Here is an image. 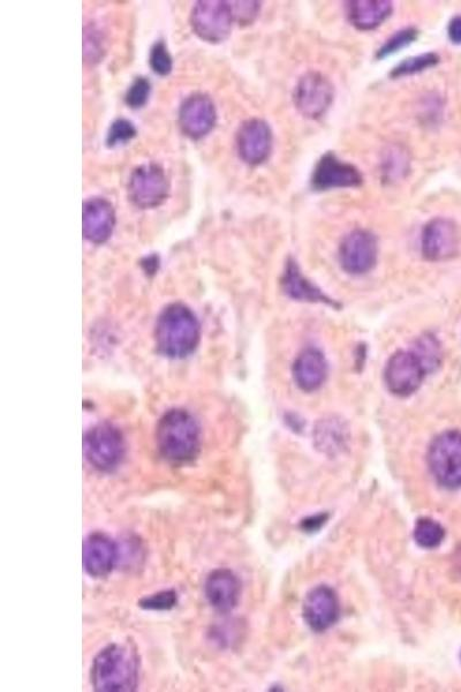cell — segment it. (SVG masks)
I'll return each mask as SVG.
<instances>
[{"instance_id":"obj_28","label":"cell","mask_w":461,"mask_h":692,"mask_svg":"<svg viewBox=\"0 0 461 692\" xmlns=\"http://www.w3.org/2000/svg\"><path fill=\"white\" fill-rule=\"evenodd\" d=\"M178 604V594L176 591H162L140 600V607L148 611H170Z\"/></svg>"},{"instance_id":"obj_8","label":"cell","mask_w":461,"mask_h":692,"mask_svg":"<svg viewBox=\"0 0 461 692\" xmlns=\"http://www.w3.org/2000/svg\"><path fill=\"white\" fill-rule=\"evenodd\" d=\"M169 179L160 165L150 163L135 169L128 183V197L142 209L161 206L168 198Z\"/></svg>"},{"instance_id":"obj_7","label":"cell","mask_w":461,"mask_h":692,"mask_svg":"<svg viewBox=\"0 0 461 692\" xmlns=\"http://www.w3.org/2000/svg\"><path fill=\"white\" fill-rule=\"evenodd\" d=\"M334 97V85L326 75L311 71L299 79L293 101L302 116L319 119L329 110Z\"/></svg>"},{"instance_id":"obj_26","label":"cell","mask_w":461,"mask_h":692,"mask_svg":"<svg viewBox=\"0 0 461 692\" xmlns=\"http://www.w3.org/2000/svg\"><path fill=\"white\" fill-rule=\"evenodd\" d=\"M440 60V56L435 54V52H428V54L407 58L391 71L390 77L398 79L425 72L429 69H433V67L440 63Z\"/></svg>"},{"instance_id":"obj_1","label":"cell","mask_w":461,"mask_h":692,"mask_svg":"<svg viewBox=\"0 0 461 692\" xmlns=\"http://www.w3.org/2000/svg\"><path fill=\"white\" fill-rule=\"evenodd\" d=\"M139 668L138 653L130 644H112L97 654L90 678L96 691H134L139 683Z\"/></svg>"},{"instance_id":"obj_35","label":"cell","mask_w":461,"mask_h":692,"mask_svg":"<svg viewBox=\"0 0 461 692\" xmlns=\"http://www.w3.org/2000/svg\"><path fill=\"white\" fill-rule=\"evenodd\" d=\"M327 521V516L320 515V516H314L311 518L306 519L304 523H302V529H304L306 532H313L316 530H319L322 528V525L326 523Z\"/></svg>"},{"instance_id":"obj_25","label":"cell","mask_w":461,"mask_h":692,"mask_svg":"<svg viewBox=\"0 0 461 692\" xmlns=\"http://www.w3.org/2000/svg\"><path fill=\"white\" fill-rule=\"evenodd\" d=\"M445 530L440 523L430 518H420L414 529L417 544L426 549H434L443 543Z\"/></svg>"},{"instance_id":"obj_12","label":"cell","mask_w":461,"mask_h":692,"mask_svg":"<svg viewBox=\"0 0 461 692\" xmlns=\"http://www.w3.org/2000/svg\"><path fill=\"white\" fill-rule=\"evenodd\" d=\"M458 248V228L448 218H434L423 228L421 250L423 257L427 260L434 262L449 260L455 257Z\"/></svg>"},{"instance_id":"obj_23","label":"cell","mask_w":461,"mask_h":692,"mask_svg":"<svg viewBox=\"0 0 461 692\" xmlns=\"http://www.w3.org/2000/svg\"><path fill=\"white\" fill-rule=\"evenodd\" d=\"M418 357L427 374L432 373L442 361V348L440 342L433 335H423L418 338L412 351Z\"/></svg>"},{"instance_id":"obj_18","label":"cell","mask_w":461,"mask_h":692,"mask_svg":"<svg viewBox=\"0 0 461 692\" xmlns=\"http://www.w3.org/2000/svg\"><path fill=\"white\" fill-rule=\"evenodd\" d=\"M83 235L94 244L107 242L116 224L115 209L108 200L94 198L83 205Z\"/></svg>"},{"instance_id":"obj_16","label":"cell","mask_w":461,"mask_h":692,"mask_svg":"<svg viewBox=\"0 0 461 692\" xmlns=\"http://www.w3.org/2000/svg\"><path fill=\"white\" fill-rule=\"evenodd\" d=\"M118 547L107 534L92 533L83 543V567L89 576H108L118 561Z\"/></svg>"},{"instance_id":"obj_22","label":"cell","mask_w":461,"mask_h":692,"mask_svg":"<svg viewBox=\"0 0 461 692\" xmlns=\"http://www.w3.org/2000/svg\"><path fill=\"white\" fill-rule=\"evenodd\" d=\"M315 441L324 453H337L345 446L346 428L336 418L324 419L315 427Z\"/></svg>"},{"instance_id":"obj_29","label":"cell","mask_w":461,"mask_h":692,"mask_svg":"<svg viewBox=\"0 0 461 692\" xmlns=\"http://www.w3.org/2000/svg\"><path fill=\"white\" fill-rule=\"evenodd\" d=\"M136 130L130 120L118 119L110 127L108 134V146L116 147L124 145L126 142L135 138Z\"/></svg>"},{"instance_id":"obj_27","label":"cell","mask_w":461,"mask_h":692,"mask_svg":"<svg viewBox=\"0 0 461 692\" xmlns=\"http://www.w3.org/2000/svg\"><path fill=\"white\" fill-rule=\"evenodd\" d=\"M418 36L419 30L417 28L408 27L399 30V32L392 35L390 39L385 41L382 47L377 50L376 57L384 59L391 55H395L398 51L405 49L408 45L417 41Z\"/></svg>"},{"instance_id":"obj_6","label":"cell","mask_w":461,"mask_h":692,"mask_svg":"<svg viewBox=\"0 0 461 692\" xmlns=\"http://www.w3.org/2000/svg\"><path fill=\"white\" fill-rule=\"evenodd\" d=\"M233 22L230 3L221 0H201L195 4L191 15L195 34L209 43L228 39Z\"/></svg>"},{"instance_id":"obj_9","label":"cell","mask_w":461,"mask_h":692,"mask_svg":"<svg viewBox=\"0 0 461 692\" xmlns=\"http://www.w3.org/2000/svg\"><path fill=\"white\" fill-rule=\"evenodd\" d=\"M379 255L377 239L367 230H354L347 235L339 247V261L346 273L367 274L372 270Z\"/></svg>"},{"instance_id":"obj_11","label":"cell","mask_w":461,"mask_h":692,"mask_svg":"<svg viewBox=\"0 0 461 692\" xmlns=\"http://www.w3.org/2000/svg\"><path fill=\"white\" fill-rule=\"evenodd\" d=\"M364 183V176L353 164L340 160L334 153L324 154L316 163L312 175L315 191L355 188Z\"/></svg>"},{"instance_id":"obj_14","label":"cell","mask_w":461,"mask_h":692,"mask_svg":"<svg viewBox=\"0 0 461 692\" xmlns=\"http://www.w3.org/2000/svg\"><path fill=\"white\" fill-rule=\"evenodd\" d=\"M217 119L216 107L209 96L195 94L185 100L179 112L181 130L194 140L213 131Z\"/></svg>"},{"instance_id":"obj_34","label":"cell","mask_w":461,"mask_h":692,"mask_svg":"<svg viewBox=\"0 0 461 692\" xmlns=\"http://www.w3.org/2000/svg\"><path fill=\"white\" fill-rule=\"evenodd\" d=\"M448 35L453 44L461 45V15H457L450 21Z\"/></svg>"},{"instance_id":"obj_3","label":"cell","mask_w":461,"mask_h":692,"mask_svg":"<svg viewBox=\"0 0 461 692\" xmlns=\"http://www.w3.org/2000/svg\"><path fill=\"white\" fill-rule=\"evenodd\" d=\"M200 340V326L190 308L175 304L166 307L156 325L157 348L164 356L184 358Z\"/></svg>"},{"instance_id":"obj_36","label":"cell","mask_w":461,"mask_h":692,"mask_svg":"<svg viewBox=\"0 0 461 692\" xmlns=\"http://www.w3.org/2000/svg\"><path fill=\"white\" fill-rule=\"evenodd\" d=\"M452 571L453 575L457 578V581L461 583V544L456 549L455 554L452 558Z\"/></svg>"},{"instance_id":"obj_13","label":"cell","mask_w":461,"mask_h":692,"mask_svg":"<svg viewBox=\"0 0 461 692\" xmlns=\"http://www.w3.org/2000/svg\"><path fill=\"white\" fill-rule=\"evenodd\" d=\"M240 159L249 165H259L268 160L272 149V131L262 119H249L237 133Z\"/></svg>"},{"instance_id":"obj_21","label":"cell","mask_w":461,"mask_h":692,"mask_svg":"<svg viewBox=\"0 0 461 692\" xmlns=\"http://www.w3.org/2000/svg\"><path fill=\"white\" fill-rule=\"evenodd\" d=\"M282 285L287 296L300 300V302L335 305L326 295H323L321 290L317 289L315 285L302 275L297 262L292 259L287 261Z\"/></svg>"},{"instance_id":"obj_17","label":"cell","mask_w":461,"mask_h":692,"mask_svg":"<svg viewBox=\"0 0 461 692\" xmlns=\"http://www.w3.org/2000/svg\"><path fill=\"white\" fill-rule=\"evenodd\" d=\"M241 585L236 575L229 569H217L211 573L204 584L208 603L219 613H230L237 607Z\"/></svg>"},{"instance_id":"obj_19","label":"cell","mask_w":461,"mask_h":692,"mask_svg":"<svg viewBox=\"0 0 461 692\" xmlns=\"http://www.w3.org/2000/svg\"><path fill=\"white\" fill-rule=\"evenodd\" d=\"M328 364L319 350L306 349L300 353L293 365V378L306 393L320 389L327 380Z\"/></svg>"},{"instance_id":"obj_20","label":"cell","mask_w":461,"mask_h":692,"mask_svg":"<svg viewBox=\"0 0 461 692\" xmlns=\"http://www.w3.org/2000/svg\"><path fill=\"white\" fill-rule=\"evenodd\" d=\"M392 11L394 6L389 0H354L346 3L347 19L362 32L380 27Z\"/></svg>"},{"instance_id":"obj_32","label":"cell","mask_w":461,"mask_h":692,"mask_svg":"<svg viewBox=\"0 0 461 692\" xmlns=\"http://www.w3.org/2000/svg\"><path fill=\"white\" fill-rule=\"evenodd\" d=\"M231 9L234 21L239 25H249L258 18L261 10L259 2H231Z\"/></svg>"},{"instance_id":"obj_10","label":"cell","mask_w":461,"mask_h":692,"mask_svg":"<svg viewBox=\"0 0 461 692\" xmlns=\"http://www.w3.org/2000/svg\"><path fill=\"white\" fill-rule=\"evenodd\" d=\"M427 372L412 351H398L385 367L384 379L390 393L407 397L415 393Z\"/></svg>"},{"instance_id":"obj_5","label":"cell","mask_w":461,"mask_h":692,"mask_svg":"<svg viewBox=\"0 0 461 692\" xmlns=\"http://www.w3.org/2000/svg\"><path fill=\"white\" fill-rule=\"evenodd\" d=\"M125 440L116 427L98 425L83 439V453L94 469L111 472L122 464L125 457Z\"/></svg>"},{"instance_id":"obj_2","label":"cell","mask_w":461,"mask_h":692,"mask_svg":"<svg viewBox=\"0 0 461 692\" xmlns=\"http://www.w3.org/2000/svg\"><path fill=\"white\" fill-rule=\"evenodd\" d=\"M156 438L160 453L172 464H187L199 455L200 428L190 413L184 410L166 413L158 424Z\"/></svg>"},{"instance_id":"obj_4","label":"cell","mask_w":461,"mask_h":692,"mask_svg":"<svg viewBox=\"0 0 461 692\" xmlns=\"http://www.w3.org/2000/svg\"><path fill=\"white\" fill-rule=\"evenodd\" d=\"M428 465L437 483L457 490L461 487V433L444 432L432 442L428 451Z\"/></svg>"},{"instance_id":"obj_31","label":"cell","mask_w":461,"mask_h":692,"mask_svg":"<svg viewBox=\"0 0 461 692\" xmlns=\"http://www.w3.org/2000/svg\"><path fill=\"white\" fill-rule=\"evenodd\" d=\"M150 82L146 78H136L127 90L126 103L133 109L142 108L148 102Z\"/></svg>"},{"instance_id":"obj_15","label":"cell","mask_w":461,"mask_h":692,"mask_svg":"<svg viewBox=\"0 0 461 692\" xmlns=\"http://www.w3.org/2000/svg\"><path fill=\"white\" fill-rule=\"evenodd\" d=\"M340 605L337 594L329 586H317L307 594L304 603V618L308 627L323 633L337 623Z\"/></svg>"},{"instance_id":"obj_30","label":"cell","mask_w":461,"mask_h":692,"mask_svg":"<svg viewBox=\"0 0 461 692\" xmlns=\"http://www.w3.org/2000/svg\"><path fill=\"white\" fill-rule=\"evenodd\" d=\"M149 63L151 69L160 75H168L172 71V58L164 42H157L150 51Z\"/></svg>"},{"instance_id":"obj_33","label":"cell","mask_w":461,"mask_h":692,"mask_svg":"<svg viewBox=\"0 0 461 692\" xmlns=\"http://www.w3.org/2000/svg\"><path fill=\"white\" fill-rule=\"evenodd\" d=\"M97 30L92 29L85 35V57L90 62H97L102 55V43Z\"/></svg>"},{"instance_id":"obj_24","label":"cell","mask_w":461,"mask_h":692,"mask_svg":"<svg viewBox=\"0 0 461 692\" xmlns=\"http://www.w3.org/2000/svg\"><path fill=\"white\" fill-rule=\"evenodd\" d=\"M410 170V160L406 150L392 146L385 152L382 162L383 178L388 182H396L406 176Z\"/></svg>"}]
</instances>
